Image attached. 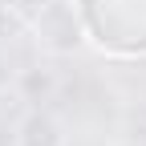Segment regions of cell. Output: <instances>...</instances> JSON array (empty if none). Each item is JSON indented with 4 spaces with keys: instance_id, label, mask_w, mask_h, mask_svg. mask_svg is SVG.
I'll list each match as a JSON object with an SVG mask.
<instances>
[{
    "instance_id": "cell-2",
    "label": "cell",
    "mask_w": 146,
    "mask_h": 146,
    "mask_svg": "<svg viewBox=\"0 0 146 146\" xmlns=\"http://www.w3.org/2000/svg\"><path fill=\"white\" fill-rule=\"evenodd\" d=\"M12 89H16L21 102H49L53 89H57V73L45 69V65H36V69H16Z\"/></svg>"
},
{
    "instance_id": "cell-1",
    "label": "cell",
    "mask_w": 146,
    "mask_h": 146,
    "mask_svg": "<svg viewBox=\"0 0 146 146\" xmlns=\"http://www.w3.org/2000/svg\"><path fill=\"white\" fill-rule=\"evenodd\" d=\"M12 146H61V126L49 110H29L25 122L16 126Z\"/></svg>"
},
{
    "instance_id": "cell-3",
    "label": "cell",
    "mask_w": 146,
    "mask_h": 146,
    "mask_svg": "<svg viewBox=\"0 0 146 146\" xmlns=\"http://www.w3.org/2000/svg\"><path fill=\"white\" fill-rule=\"evenodd\" d=\"M12 77H16V73H12V65L0 57V89H8V85H12Z\"/></svg>"
}]
</instances>
